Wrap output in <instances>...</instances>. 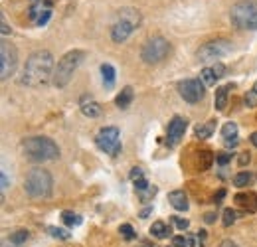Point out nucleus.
Listing matches in <instances>:
<instances>
[{"label": "nucleus", "mask_w": 257, "mask_h": 247, "mask_svg": "<svg viewBox=\"0 0 257 247\" xmlns=\"http://www.w3.org/2000/svg\"><path fill=\"white\" fill-rule=\"evenodd\" d=\"M54 56L48 50L34 52L24 65L22 83L28 87H42L54 77Z\"/></svg>", "instance_id": "f257e3e1"}, {"label": "nucleus", "mask_w": 257, "mask_h": 247, "mask_svg": "<svg viewBox=\"0 0 257 247\" xmlns=\"http://www.w3.org/2000/svg\"><path fill=\"white\" fill-rule=\"evenodd\" d=\"M24 156L32 162H48L60 156V147L50 137H30L22 143Z\"/></svg>", "instance_id": "f03ea898"}, {"label": "nucleus", "mask_w": 257, "mask_h": 247, "mask_svg": "<svg viewBox=\"0 0 257 247\" xmlns=\"http://www.w3.org/2000/svg\"><path fill=\"white\" fill-rule=\"evenodd\" d=\"M24 190L30 198H50L54 190V178L46 168H32L24 178Z\"/></svg>", "instance_id": "7ed1b4c3"}, {"label": "nucleus", "mask_w": 257, "mask_h": 247, "mask_svg": "<svg viewBox=\"0 0 257 247\" xmlns=\"http://www.w3.org/2000/svg\"><path fill=\"white\" fill-rule=\"evenodd\" d=\"M139 24H141L139 10H135V8H123L117 14V18H115V22L111 26V40L115 44H123L128 36L139 28Z\"/></svg>", "instance_id": "20e7f679"}, {"label": "nucleus", "mask_w": 257, "mask_h": 247, "mask_svg": "<svg viewBox=\"0 0 257 247\" xmlns=\"http://www.w3.org/2000/svg\"><path fill=\"white\" fill-rule=\"evenodd\" d=\"M229 20L237 30H257V0H239L231 6Z\"/></svg>", "instance_id": "39448f33"}, {"label": "nucleus", "mask_w": 257, "mask_h": 247, "mask_svg": "<svg viewBox=\"0 0 257 247\" xmlns=\"http://www.w3.org/2000/svg\"><path fill=\"white\" fill-rule=\"evenodd\" d=\"M83 56H85L83 50H71V52H67L64 58L58 62L56 69H54V77H52V81H54V85L58 89L65 87L71 81L75 69L79 67V63L83 62Z\"/></svg>", "instance_id": "423d86ee"}, {"label": "nucleus", "mask_w": 257, "mask_h": 247, "mask_svg": "<svg viewBox=\"0 0 257 247\" xmlns=\"http://www.w3.org/2000/svg\"><path fill=\"white\" fill-rule=\"evenodd\" d=\"M170 54V44L168 40H164L162 36H155V38H149L141 50V58L143 62L149 63V65H157V63L164 62Z\"/></svg>", "instance_id": "0eeeda50"}, {"label": "nucleus", "mask_w": 257, "mask_h": 247, "mask_svg": "<svg viewBox=\"0 0 257 247\" xmlns=\"http://www.w3.org/2000/svg\"><path fill=\"white\" fill-rule=\"evenodd\" d=\"M97 147L103 151V153H109L111 156H117L123 151V145H121V133L117 127H105L97 133L95 137Z\"/></svg>", "instance_id": "6e6552de"}, {"label": "nucleus", "mask_w": 257, "mask_h": 247, "mask_svg": "<svg viewBox=\"0 0 257 247\" xmlns=\"http://www.w3.org/2000/svg\"><path fill=\"white\" fill-rule=\"evenodd\" d=\"M18 65V50L12 42H2L0 44V77L8 79Z\"/></svg>", "instance_id": "1a4fd4ad"}, {"label": "nucleus", "mask_w": 257, "mask_h": 247, "mask_svg": "<svg viewBox=\"0 0 257 247\" xmlns=\"http://www.w3.org/2000/svg\"><path fill=\"white\" fill-rule=\"evenodd\" d=\"M227 52H231V44L224 40V38H220V40H210V42H206L204 46H200V50H198V60L200 62H212V60H216V58H222L225 56Z\"/></svg>", "instance_id": "9d476101"}, {"label": "nucleus", "mask_w": 257, "mask_h": 247, "mask_svg": "<svg viewBox=\"0 0 257 247\" xmlns=\"http://www.w3.org/2000/svg\"><path fill=\"white\" fill-rule=\"evenodd\" d=\"M178 91H180V97L186 101V103H200L206 95V85L204 81L200 79H186L178 85Z\"/></svg>", "instance_id": "9b49d317"}, {"label": "nucleus", "mask_w": 257, "mask_h": 247, "mask_svg": "<svg viewBox=\"0 0 257 247\" xmlns=\"http://www.w3.org/2000/svg\"><path fill=\"white\" fill-rule=\"evenodd\" d=\"M52 6H54L52 0H34L28 14L38 26H44L52 16Z\"/></svg>", "instance_id": "f8f14e48"}, {"label": "nucleus", "mask_w": 257, "mask_h": 247, "mask_svg": "<svg viewBox=\"0 0 257 247\" xmlns=\"http://www.w3.org/2000/svg\"><path fill=\"white\" fill-rule=\"evenodd\" d=\"M186 127H188V121L184 117H180V115L172 117V121L168 123V129H166V143H168V147H174V145L180 143V139L184 137Z\"/></svg>", "instance_id": "ddd939ff"}, {"label": "nucleus", "mask_w": 257, "mask_h": 247, "mask_svg": "<svg viewBox=\"0 0 257 247\" xmlns=\"http://www.w3.org/2000/svg\"><path fill=\"white\" fill-rule=\"evenodd\" d=\"M235 204H237V208H241L243 212H247V214H255L257 212V194L255 192H239V194H235Z\"/></svg>", "instance_id": "4468645a"}, {"label": "nucleus", "mask_w": 257, "mask_h": 247, "mask_svg": "<svg viewBox=\"0 0 257 247\" xmlns=\"http://www.w3.org/2000/svg\"><path fill=\"white\" fill-rule=\"evenodd\" d=\"M168 202H170V206H172L174 210H178V212H186V210H188V196H186L182 190H172V192L168 194Z\"/></svg>", "instance_id": "2eb2a0df"}, {"label": "nucleus", "mask_w": 257, "mask_h": 247, "mask_svg": "<svg viewBox=\"0 0 257 247\" xmlns=\"http://www.w3.org/2000/svg\"><path fill=\"white\" fill-rule=\"evenodd\" d=\"M79 107H81V113L85 115V117H99L101 115V105L97 103L95 99H91V97H83L81 99V103H79Z\"/></svg>", "instance_id": "dca6fc26"}, {"label": "nucleus", "mask_w": 257, "mask_h": 247, "mask_svg": "<svg viewBox=\"0 0 257 247\" xmlns=\"http://www.w3.org/2000/svg\"><path fill=\"white\" fill-rule=\"evenodd\" d=\"M222 137H224L225 147H235L237 145V125L225 123L222 127Z\"/></svg>", "instance_id": "f3484780"}, {"label": "nucleus", "mask_w": 257, "mask_h": 247, "mask_svg": "<svg viewBox=\"0 0 257 247\" xmlns=\"http://www.w3.org/2000/svg\"><path fill=\"white\" fill-rule=\"evenodd\" d=\"M133 97H135V91H133V87H123L121 93L117 95V99H115V105L119 107V109H127L128 105L133 103Z\"/></svg>", "instance_id": "a211bd4d"}, {"label": "nucleus", "mask_w": 257, "mask_h": 247, "mask_svg": "<svg viewBox=\"0 0 257 247\" xmlns=\"http://www.w3.org/2000/svg\"><path fill=\"white\" fill-rule=\"evenodd\" d=\"M214 131H216V121L212 119V121H206V123L198 125V127L194 129V135H196L198 139H208V137L214 135Z\"/></svg>", "instance_id": "6ab92c4d"}, {"label": "nucleus", "mask_w": 257, "mask_h": 247, "mask_svg": "<svg viewBox=\"0 0 257 247\" xmlns=\"http://www.w3.org/2000/svg\"><path fill=\"white\" fill-rule=\"evenodd\" d=\"M101 77H103V83L107 89H111L115 85V67L111 63H103L101 65Z\"/></svg>", "instance_id": "aec40b11"}, {"label": "nucleus", "mask_w": 257, "mask_h": 247, "mask_svg": "<svg viewBox=\"0 0 257 247\" xmlns=\"http://www.w3.org/2000/svg\"><path fill=\"white\" fill-rule=\"evenodd\" d=\"M229 89H233V85H222V87L216 89V109H218V111H224L225 109Z\"/></svg>", "instance_id": "412c9836"}, {"label": "nucleus", "mask_w": 257, "mask_h": 247, "mask_svg": "<svg viewBox=\"0 0 257 247\" xmlns=\"http://www.w3.org/2000/svg\"><path fill=\"white\" fill-rule=\"evenodd\" d=\"M30 237V233L26 231V229H18V231H14L12 235H10V239L6 241V245L8 247H22L26 243V239Z\"/></svg>", "instance_id": "4be33fe9"}, {"label": "nucleus", "mask_w": 257, "mask_h": 247, "mask_svg": "<svg viewBox=\"0 0 257 247\" xmlns=\"http://www.w3.org/2000/svg\"><path fill=\"white\" fill-rule=\"evenodd\" d=\"M151 233L157 237V239H166L170 235V227L164 223V221H155L153 227H151Z\"/></svg>", "instance_id": "5701e85b"}, {"label": "nucleus", "mask_w": 257, "mask_h": 247, "mask_svg": "<svg viewBox=\"0 0 257 247\" xmlns=\"http://www.w3.org/2000/svg\"><path fill=\"white\" fill-rule=\"evenodd\" d=\"M200 77H202L204 85H216V81H218V75L214 73V69H212V67H204V69H202V73H200Z\"/></svg>", "instance_id": "b1692460"}, {"label": "nucleus", "mask_w": 257, "mask_h": 247, "mask_svg": "<svg viewBox=\"0 0 257 247\" xmlns=\"http://www.w3.org/2000/svg\"><path fill=\"white\" fill-rule=\"evenodd\" d=\"M200 170H206V168H210L212 166V162H214V155H212V151H200Z\"/></svg>", "instance_id": "393cba45"}, {"label": "nucleus", "mask_w": 257, "mask_h": 247, "mask_svg": "<svg viewBox=\"0 0 257 247\" xmlns=\"http://www.w3.org/2000/svg\"><path fill=\"white\" fill-rule=\"evenodd\" d=\"M62 219H64V223L67 227H75V225L81 223V217L77 216V214H73V212H64V214H62Z\"/></svg>", "instance_id": "a878e982"}, {"label": "nucleus", "mask_w": 257, "mask_h": 247, "mask_svg": "<svg viewBox=\"0 0 257 247\" xmlns=\"http://www.w3.org/2000/svg\"><path fill=\"white\" fill-rule=\"evenodd\" d=\"M48 233L52 235V237H58V239H69L71 237V233L64 229V227H54V225H50L48 227Z\"/></svg>", "instance_id": "bb28decb"}, {"label": "nucleus", "mask_w": 257, "mask_h": 247, "mask_svg": "<svg viewBox=\"0 0 257 247\" xmlns=\"http://www.w3.org/2000/svg\"><path fill=\"white\" fill-rule=\"evenodd\" d=\"M249 182H251V174L249 172H239V174L233 176V186H237V188H243Z\"/></svg>", "instance_id": "cd10ccee"}, {"label": "nucleus", "mask_w": 257, "mask_h": 247, "mask_svg": "<svg viewBox=\"0 0 257 247\" xmlns=\"http://www.w3.org/2000/svg\"><path fill=\"white\" fill-rule=\"evenodd\" d=\"M235 219H237V214H235V210H231V208L224 210V217H222V223H224L225 227L233 225V223H235Z\"/></svg>", "instance_id": "c85d7f7f"}, {"label": "nucleus", "mask_w": 257, "mask_h": 247, "mask_svg": "<svg viewBox=\"0 0 257 247\" xmlns=\"http://www.w3.org/2000/svg\"><path fill=\"white\" fill-rule=\"evenodd\" d=\"M137 194H139V200H141V202H149V200H153V196L157 194V188H155V186H149L147 190L137 192Z\"/></svg>", "instance_id": "c756f323"}, {"label": "nucleus", "mask_w": 257, "mask_h": 247, "mask_svg": "<svg viewBox=\"0 0 257 247\" xmlns=\"http://www.w3.org/2000/svg\"><path fill=\"white\" fill-rule=\"evenodd\" d=\"M243 101H245V107H251V109H253V107H257V91L253 89V87L245 93Z\"/></svg>", "instance_id": "7c9ffc66"}, {"label": "nucleus", "mask_w": 257, "mask_h": 247, "mask_svg": "<svg viewBox=\"0 0 257 247\" xmlns=\"http://www.w3.org/2000/svg\"><path fill=\"white\" fill-rule=\"evenodd\" d=\"M119 231H121V235L127 239V241H131V239H135V229H133V225H128V223H123L121 227H119Z\"/></svg>", "instance_id": "2f4dec72"}, {"label": "nucleus", "mask_w": 257, "mask_h": 247, "mask_svg": "<svg viewBox=\"0 0 257 247\" xmlns=\"http://www.w3.org/2000/svg\"><path fill=\"white\" fill-rule=\"evenodd\" d=\"M172 223L180 229V231H184V229H188L190 227V221L188 219H184V217H178V216H174L172 217Z\"/></svg>", "instance_id": "473e14b6"}, {"label": "nucleus", "mask_w": 257, "mask_h": 247, "mask_svg": "<svg viewBox=\"0 0 257 247\" xmlns=\"http://www.w3.org/2000/svg\"><path fill=\"white\" fill-rule=\"evenodd\" d=\"M128 178H131L133 182H137V180H141V178H145V172H143V168H139V166H135V168L131 170V174H128Z\"/></svg>", "instance_id": "72a5a7b5"}, {"label": "nucleus", "mask_w": 257, "mask_h": 247, "mask_svg": "<svg viewBox=\"0 0 257 247\" xmlns=\"http://www.w3.org/2000/svg\"><path fill=\"white\" fill-rule=\"evenodd\" d=\"M188 239L184 237V235H176V237H172V247H188Z\"/></svg>", "instance_id": "f704fd0d"}, {"label": "nucleus", "mask_w": 257, "mask_h": 247, "mask_svg": "<svg viewBox=\"0 0 257 247\" xmlns=\"http://www.w3.org/2000/svg\"><path fill=\"white\" fill-rule=\"evenodd\" d=\"M212 69H214V73H216V75H218V79H220V77H224L225 75V65L224 63H214V65H212Z\"/></svg>", "instance_id": "c9c22d12"}, {"label": "nucleus", "mask_w": 257, "mask_h": 247, "mask_svg": "<svg viewBox=\"0 0 257 247\" xmlns=\"http://www.w3.org/2000/svg\"><path fill=\"white\" fill-rule=\"evenodd\" d=\"M149 180H147V178H141V180H137V182H135V190H137V192H143V190H147V188H149Z\"/></svg>", "instance_id": "e433bc0d"}, {"label": "nucleus", "mask_w": 257, "mask_h": 247, "mask_svg": "<svg viewBox=\"0 0 257 247\" xmlns=\"http://www.w3.org/2000/svg\"><path fill=\"white\" fill-rule=\"evenodd\" d=\"M229 160H231V153H224V155L216 156V162H218L220 166H225Z\"/></svg>", "instance_id": "4c0bfd02"}, {"label": "nucleus", "mask_w": 257, "mask_h": 247, "mask_svg": "<svg viewBox=\"0 0 257 247\" xmlns=\"http://www.w3.org/2000/svg\"><path fill=\"white\" fill-rule=\"evenodd\" d=\"M249 160H251V155H249V153H241V155H239V166L249 164Z\"/></svg>", "instance_id": "58836bf2"}, {"label": "nucleus", "mask_w": 257, "mask_h": 247, "mask_svg": "<svg viewBox=\"0 0 257 247\" xmlns=\"http://www.w3.org/2000/svg\"><path fill=\"white\" fill-rule=\"evenodd\" d=\"M0 26H2V36H8L10 34V28H8V24H6V20H4V16H2V20H0Z\"/></svg>", "instance_id": "ea45409f"}, {"label": "nucleus", "mask_w": 257, "mask_h": 247, "mask_svg": "<svg viewBox=\"0 0 257 247\" xmlns=\"http://www.w3.org/2000/svg\"><path fill=\"white\" fill-rule=\"evenodd\" d=\"M225 196V190L224 188H220V190H218V194H216V198H214V202H222V198H224Z\"/></svg>", "instance_id": "a19ab883"}, {"label": "nucleus", "mask_w": 257, "mask_h": 247, "mask_svg": "<svg viewBox=\"0 0 257 247\" xmlns=\"http://www.w3.org/2000/svg\"><path fill=\"white\" fill-rule=\"evenodd\" d=\"M151 214H153V208H145V210H143V212H141L139 216H141L143 219H145V217H149Z\"/></svg>", "instance_id": "79ce46f5"}, {"label": "nucleus", "mask_w": 257, "mask_h": 247, "mask_svg": "<svg viewBox=\"0 0 257 247\" xmlns=\"http://www.w3.org/2000/svg\"><path fill=\"white\" fill-rule=\"evenodd\" d=\"M220 247H237V245H235V243H233L231 239H224V241L220 243Z\"/></svg>", "instance_id": "37998d69"}, {"label": "nucleus", "mask_w": 257, "mask_h": 247, "mask_svg": "<svg viewBox=\"0 0 257 247\" xmlns=\"http://www.w3.org/2000/svg\"><path fill=\"white\" fill-rule=\"evenodd\" d=\"M204 219H206V223H212V221L216 219V214H212V212H210V214H206V217H204Z\"/></svg>", "instance_id": "c03bdc74"}, {"label": "nucleus", "mask_w": 257, "mask_h": 247, "mask_svg": "<svg viewBox=\"0 0 257 247\" xmlns=\"http://www.w3.org/2000/svg\"><path fill=\"white\" fill-rule=\"evenodd\" d=\"M8 188V176L2 172V190H6Z\"/></svg>", "instance_id": "a18cd8bd"}, {"label": "nucleus", "mask_w": 257, "mask_h": 247, "mask_svg": "<svg viewBox=\"0 0 257 247\" xmlns=\"http://www.w3.org/2000/svg\"><path fill=\"white\" fill-rule=\"evenodd\" d=\"M249 141H251V145H253V147H257V131L249 137Z\"/></svg>", "instance_id": "49530a36"}, {"label": "nucleus", "mask_w": 257, "mask_h": 247, "mask_svg": "<svg viewBox=\"0 0 257 247\" xmlns=\"http://www.w3.org/2000/svg\"><path fill=\"white\" fill-rule=\"evenodd\" d=\"M253 89H255V91H257V81H255V83H253Z\"/></svg>", "instance_id": "de8ad7c7"}, {"label": "nucleus", "mask_w": 257, "mask_h": 247, "mask_svg": "<svg viewBox=\"0 0 257 247\" xmlns=\"http://www.w3.org/2000/svg\"><path fill=\"white\" fill-rule=\"evenodd\" d=\"M145 247H151V245H145Z\"/></svg>", "instance_id": "09e8293b"}]
</instances>
